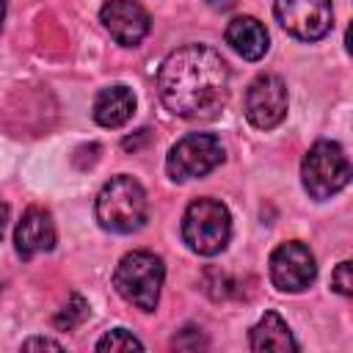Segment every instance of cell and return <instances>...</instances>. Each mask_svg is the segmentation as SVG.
Listing matches in <instances>:
<instances>
[{
	"mask_svg": "<svg viewBox=\"0 0 353 353\" xmlns=\"http://www.w3.org/2000/svg\"><path fill=\"white\" fill-rule=\"evenodd\" d=\"M226 61L207 44H185L174 50L157 72V94L163 105L182 119L215 116L226 102Z\"/></svg>",
	"mask_w": 353,
	"mask_h": 353,
	"instance_id": "1",
	"label": "cell"
},
{
	"mask_svg": "<svg viewBox=\"0 0 353 353\" xmlns=\"http://www.w3.org/2000/svg\"><path fill=\"white\" fill-rule=\"evenodd\" d=\"M146 215H149L146 193L141 182L127 174L113 176L97 196V221L108 232L116 234L138 232L146 223Z\"/></svg>",
	"mask_w": 353,
	"mask_h": 353,
	"instance_id": "2",
	"label": "cell"
},
{
	"mask_svg": "<svg viewBox=\"0 0 353 353\" xmlns=\"http://www.w3.org/2000/svg\"><path fill=\"white\" fill-rule=\"evenodd\" d=\"M163 279H165V265L157 254L132 251V254H124L121 262L116 265L113 287L127 303L138 306L141 312H154L160 301Z\"/></svg>",
	"mask_w": 353,
	"mask_h": 353,
	"instance_id": "3",
	"label": "cell"
},
{
	"mask_svg": "<svg viewBox=\"0 0 353 353\" xmlns=\"http://www.w3.org/2000/svg\"><path fill=\"white\" fill-rule=\"evenodd\" d=\"M232 237V215L218 199H196L182 218V240L193 254L215 256Z\"/></svg>",
	"mask_w": 353,
	"mask_h": 353,
	"instance_id": "4",
	"label": "cell"
},
{
	"mask_svg": "<svg viewBox=\"0 0 353 353\" xmlns=\"http://www.w3.org/2000/svg\"><path fill=\"white\" fill-rule=\"evenodd\" d=\"M301 179L306 193L317 201L336 196L350 179L347 154L334 141H317L301 163Z\"/></svg>",
	"mask_w": 353,
	"mask_h": 353,
	"instance_id": "5",
	"label": "cell"
},
{
	"mask_svg": "<svg viewBox=\"0 0 353 353\" xmlns=\"http://www.w3.org/2000/svg\"><path fill=\"white\" fill-rule=\"evenodd\" d=\"M221 163H223L221 141L210 132H190L171 146L165 157V171L174 182H188L210 174Z\"/></svg>",
	"mask_w": 353,
	"mask_h": 353,
	"instance_id": "6",
	"label": "cell"
},
{
	"mask_svg": "<svg viewBox=\"0 0 353 353\" xmlns=\"http://www.w3.org/2000/svg\"><path fill=\"white\" fill-rule=\"evenodd\" d=\"M273 14L279 25L301 41H317L334 25L331 0H273Z\"/></svg>",
	"mask_w": 353,
	"mask_h": 353,
	"instance_id": "7",
	"label": "cell"
},
{
	"mask_svg": "<svg viewBox=\"0 0 353 353\" xmlns=\"http://www.w3.org/2000/svg\"><path fill=\"white\" fill-rule=\"evenodd\" d=\"M314 276H317L314 254L303 243L290 240L270 254V281L281 292H301L314 281Z\"/></svg>",
	"mask_w": 353,
	"mask_h": 353,
	"instance_id": "8",
	"label": "cell"
},
{
	"mask_svg": "<svg viewBox=\"0 0 353 353\" xmlns=\"http://www.w3.org/2000/svg\"><path fill=\"white\" fill-rule=\"evenodd\" d=\"M287 116V85L276 74H259L245 91V119L256 130H273Z\"/></svg>",
	"mask_w": 353,
	"mask_h": 353,
	"instance_id": "9",
	"label": "cell"
},
{
	"mask_svg": "<svg viewBox=\"0 0 353 353\" xmlns=\"http://www.w3.org/2000/svg\"><path fill=\"white\" fill-rule=\"evenodd\" d=\"M99 22L121 47L141 44L152 25L146 8L135 0H108L99 8Z\"/></svg>",
	"mask_w": 353,
	"mask_h": 353,
	"instance_id": "10",
	"label": "cell"
},
{
	"mask_svg": "<svg viewBox=\"0 0 353 353\" xmlns=\"http://www.w3.org/2000/svg\"><path fill=\"white\" fill-rule=\"evenodd\" d=\"M14 245L22 259H33L36 254H47L55 248V221L44 207H28L17 223Z\"/></svg>",
	"mask_w": 353,
	"mask_h": 353,
	"instance_id": "11",
	"label": "cell"
},
{
	"mask_svg": "<svg viewBox=\"0 0 353 353\" xmlns=\"http://www.w3.org/2000/svg\"><path fill=\"white\" fill-rule=\"evenodd\" d=\"M223 39L245 61H259L270 47V36H268L265 25L259 19H254V17H234L226 25Z\"/></svg>",
	"mask_w": 353,
	"mask_h": 353,
	"instance_id": "12",
	"label": "cell"
},
{
	"mask_svg": "<svg viewBox=\"0 0 353 353\" xmlns=\"http://www.w3.org/2000/svg\"><path fill=\"white\" fill-rule=\"evenodd\" d=\"M135 113V94L127 88V85H108L97 94L94 99V121L99 127H121L132 119Z\"/></svg>",
	"mask_w": 353,
	"mask_h": 353,
	"instance_id": "13",
	"label": "cell"
},
{
	"mask_svg": "<svg viewBox=\"0 0 353 353\" xmlns=\"http://www.w3.org/2000/svg\"><path fill=\"white\" fill-rule=\"evenodd\" d=\"M251 350L265 353H287V350H298V342L292 339V331L287 328V323L276 314V312H265L262 320L251 328V339H248Z\"/></svg>",
	"mask_w": 353,
	"mask_h": 353,
	"instance_id": "14",
	"label": "cell"
},
{
	"mask_svg": "<svg viewBox=\"0 0 353 353\" xmlns=\"http://www.w3.org/2000/svg\"><path fill=\"white\" fill-rule=\"evenodd\" d=\"M85 317H88V303H85V298L77 295V292H72L69 301L61 306V312L52 317V325H55L58 331H72V328H77Z\"/></svg>",
	"mask_w": 353,
	"mask_h": 353,
	"instance_id": "15",
	"label": "cell"
},
{
	"mask_svg": "<svg viewBox=\"0 0 353 353\" xmlns=\"http://www.w3.org/2000/svg\"><path fill=\"white\" fill-rule=\"evenodd\" d=\"M97 350H102V353H119V350H143V342L138 339V336H132L127 328H113V331H108L99 342H97Z\"/></svg>",
	"mask_w": 353,
	"mask_h": 353,
	"instance_id": "16",
	"label": "cell"
},
{
	"mask_svg": "<svg viewBox=\"0 0 353 353\" xmlns=\"http://www.w3.org/2000/svg\"><path fill=\"white\" fill-rule=\"evenodd\" d=\"M331 284L339 295H353V268L347 259L336 265V270L331 273Z\"/></svg>",
	"mask_w": 353,
	"mask_h": 353,
	"instance_id": "17",
	"label": "cell"
},
{
	"mask_svg": "<svg viewBox=\"0 0 353 353\" xmlns=\"http://www.w3.org/2000/svg\"><path fill=\"white\" fill-rule=\"evenodd\" d=\"M22 350H63V345L47 336H30L22 342Z\"/></svg>",
	"mask_w": 353,
	"mask_h": 353,
	"instance_id": "18",
	"label": "cell"
},
{
	"mask_svg": "<svg viewBox=\"0 0 353 353\" xmlns=\"http://www.w3.org/2000/svg\"><path fill=\"white\" fill-rule=\"evenodd\" d=\"M146 138H149V130H138V135H135V138H124V141H121V146H124L127 152H130V149L135 152V149L141 146V141H146Z\"/></svg>",
	"mask_w": 353,
	"mask_h": 353,
	"instance_id": "19",
	"label": "cell"
},
{
	"mask_svg": "<svg viewBox=\"0 0 353 353\" xmlns=\"http://www.w3.org/2000/svg\"><path fill=\"white\" fill-rule=\"evenodd\" d=\"M234 3H237V0H207V6L215 8V11H229Z\"/></svg>",
	"mask_w": 353,
	"mask_h": 353,
	"instance_id": "20",
	"label": "cell"
},
{
	"mask_svg": "<svg viewBox=\"0 0 353 353\" xmlns=\"http://www.w3.org/2000/svg\"><path fill=\"white\" fill-rule=\"evenodd\" d=\"M6 221H8V204L0 201V237H3V232H6Z\"/></svg>",
	"mask_w": 353,
	"mask_h": 353,
	"instance_id": "21",
	"label": "cell"
},
{
	"mask_svg": "<svg viewBox=\"0 0 353 353\" xmlns=\"http://www.w3.org/2000/svg\"><path fill=\"white\" fill-rule=\"evenodd\" d=\"M3 17H6V0H0V25H3Z\"/></svg>",
	"mask_w": 353,
	"mask_h": 353,
	"instance_id": "22",
	"label": "cell"
}]
</instances>
